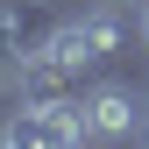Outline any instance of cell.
<instances>
[{"label": "cell", "instance_id": "6da1fadb", "mask_svg": "<svg viewBox=\"0 0 149 149\" xmlns=\"http://www.w3.org/2000/svg\"><path fill=\"white\" fill-rule=\"evenodd\" d=\"M0 142L7 149H78L92 142L85 135V107H78V92H64V100H22V114H7V128H0Z\"/></svg>", "mask_w": 149, "mask_h": 149}, {"label": "cell", "instance_id": "7a4b0ae2", "mask_svg": "<svg viewBox=\"0 0 149 149\" xmlns=\"http://www.w3.org/2000/svg\"><path fill=\"white\" fill-rule=\"evenodd\" d=\"M78 107H85V135H92V142H135V135H142V92L121 85V78L85 85Z\"/></svg>", "mask_w": 149, "mask_h": 149}, {"label": "cell", "instance_id": "3957f363", "mask_svg": "<svg viewBox=\"0 0 149 149\" xmlns=\"http://www.w3.org/2000/svg\"><path fill=\"white\" fill-rule=\"evenodd\" d=\"M22 64H29V43H22V29L7 22V7H0V92L22 85Z\"/></svg>", "mask_w": 149, "mask_h": 149}, {"label": "cell", "instance_id": "277c9868", "mask_svg": "<svg viewBox=\"0 0 149 149\" xmlns=\"http://www.w3.org/2000/svg\"><path fill=\"white\" fill-rule=\"evenodd\" d=\"M135 36H142V50H149V0H135Z\"/></svg>", "mask_w": 149, "mask_h": 149}, {"label": "cell", "instance_id": "5b68a950", "mask_svg": "<svg viewBox=\"0 0 149 149\" xmlns=\"http://www.w3.org/2000/svg\"><path fill=\"white\" fill-rule=\"evenodd\" d=\"M142 142H149V92H142Z\"/></svg>", "mask_w": 149, "mask_h": 149}, {"label": "cell", "instance_id": "8992f818", "mask_svg": "<svg viewBox=\"0 0 149 149\" xmlns=\"http://www.w3.org/2000/svg\"><path fill=\"white\" fill-rule=\"evenodd\" d=\"M128 7H135V0H128Z\"/></svg>", "mask_w": 149, "mask_h": 149}]
</instances>
